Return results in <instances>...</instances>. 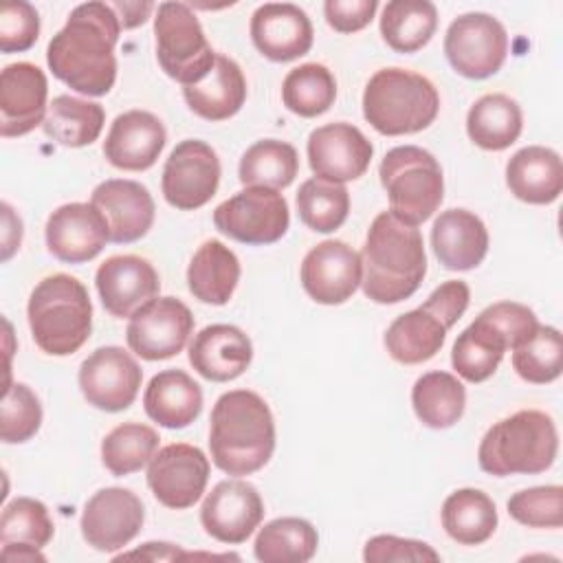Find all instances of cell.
Returning a JSON list of instances; mask_svg holds the SVG:
<instances>
[{"label":"cell","instance_id":"obj_1","mask_svg":"<svg viewBox=\"0 0 563 563\" xmlns=\"http://www.w3.org/2000/svg\"><path fill=\"white\" fill-rule=\"evenodd\" d=\"M121 22L110 2L77 4L64 29H59L46 48L51 73L68 88L103 97L117 81L114 46Z\"/></svg>","mask_w":563,"mask_h":563},{"label":"cell","instance_id":"obj_2","mask_svg":"<svg viewBox=\"0 0 563 563\" xmlns=\"http://www.w3.org/2000/svg\"><path fill=\"white\" fill-rule=\"evenodd\" d=\"M363 292L376 303H398L409 299L427 275V253L422 233L383 211L367 229L361 251Z\"/></svg>","mask_w":563,"mask_h":563},{"label":"cell","instance_id":"obj_3","mask_svg":"<svg viewBox=\"0 0 563 563\" xmlns=\"http://www.w3.org/2000/svg\"><path fill=\"white\" fill-rule=\"evenodd\" d=\"M209 451L227 475L264 468L275 451V420L266 400L251 389L222 394L211 409Z\"/></svg>","mask_w":563,"mask_h":563},{"label":"cell","instance_id":"obj_4","mask_svg":"<svg viewBox=\"0 0 563 563\" xmlns=\"http://www.w3.org/2000/svg\"><path fill=\"white\" fill-rule=\"evenodd\" d=\"M35 345L51 356L75 354L92 332V301L86 286L66 273L44 277L26 306Z\"/></svg>","mask_w":563,"mask_h":563},{"label":"cell","instance_id":"obj_5","mask_svg":"<svg viewBox=\"0 0 563 563\" xmlns=\"http://www.w3.org/2000/svg\"><path fill=\"white\" fill-rule=\"evenodd\" d=\"M559 451L554 420L539 409H521L495 422L479 442L477 462L484 473L537 475L548 471Z\"/></svg>","mask_w":563,"mask_h":563},{"label":"cell","instance_id":"obj_6","mask_svg":"<svg viewBox=\"0 0 563 563\" xmlns=\"http://www.w3.org/2000/svg\"><path fill=\"white\" fill-rule=\"evenodd\" d=\"M537 328V314L528 306L517 301H497L484 308L455 339L451 365L464 380L484 383L497 372L506 350L530 339Z\"/></svg>","mask_w":563,"mask_h":563},{"label":"cell","instance_id":"obj_7","mask_svg":"<svg viewBox=\"0 0 563 563\" xmlns=\"http://www.w3.org/2000/svg\"><path fill=\"white\" fill-rule=\"evenodd\" d=\"M438 110L435 86L407 68L376 70L363 92V117L385 136L416 134L435 121Z\"/></svg>","mask_w":563,"mask_h":563},{"label":"cell","instance_id":"obj_8","mask_svg":"<svg viewBox=\"0 0 563 563\" xmlns=\"http://www.w3.org/2000/svg\"><path fill=\"white\" fill-rule=\"evenodd\" d=\"M471 290L466 282L451 279L438 286L422 306L396 317L385 332L389 356L402 365L433 358L444 345L446 332L466 312Z\"/></svg>","mask_w":563,"mask_h":563},{"label":"cell","instance_id":"obj_9","mask_svg":"<svg viewBox=\"0 0 563 563\" xmlns=\"http://www.w3.org/2000/svg\"><path fill=\"white\" fill-rule=\"evenodd\" d=\"M378 176L389 198V211L411 227L429 220L442 205V167L431 152L418 145L389 150L380 161Z\"/></svg>","mask_w":563,"mask_h":563},{"label":"cell","instance_id":"obj_10","mask_svg":"<svg viewBox=\"0 0 563 563\" xmlns=\"http://www.w3.org/2000/svg\"><path fill=\"white\" fill-rule=\"evenodd\" d=\"M154 37L161 68L178 84H198L213 68L216 53L189 4L161 2L154 15Z\"/></svg>","mask_w":563,"mask_h":563},{"label":"cell","instance_id":"obj_11","mask_svg":"<svg viewBox=\"0 0 563 563\" xmlns=\"http://www.w3.org/2000/svg\"><path fill=\"white\" fill-rule=\"evenodd\" d=\"M213 224L235 242L264 246L286 235L290 211L277 189L246 187L216 207Z\"/></svg>","mask_w":563,"mask_h":563},{"label":"cell","instance_id":"obj_12","mask_svg":"<svg viewBox=\"0 0 563 563\" xmlns=\"http://www.w3.org/2000/svg\"><path fill=\"white\" fill-rule=\"evenodd\" d=\"M444 53L455 73L468 79L495 75L508 55V33L488 13H464L455 18L444 35Z\"/></svg>","mask_w":563,"mask_h":563},{"label":"cell","instance_id":"obj_13","mask_svg":"<svg viewBox=\"0 0 563 563\" xmlns=\"http://www.w3.org/2000/svg\"><path fill=\"white\" fill-rule=\"evenodd\" d=\"M220 185V158L200 139L180 141L165 161L161 189L167 205L180 211L205 207Z\"/></svg>","mask_w":563,"mask_h":563},{"label":"cell","instance_id":"obj_14","mask_svg":"<svg viewBox=\"0 0 563 563\" xmlns=\"http://www.w3.org/2000/svg\"><path fill=\"white\" fill-rule=\"evenodd\" d=\"M194 332L191 310L176 297H154L128 321L130 350L145 361H165L183 352Z\"/></svg>","mask_w":563,"mask_h":563},{"label":"cell","instance_id":"obj_15","mask_svg":"<svg viewBox=\"0 0 563 563\" xmlns=\"http://www.w3.org/2000/svg\"><path fill=\"white\" fill-rule=\"evenodd\" d=\"M207 479L209 457L187 442L158 449L147 464V486L152 495L172 510L191 508L202 497Z\"/></svg>","mask_w":563,"mask_h":563},{"label":"cell","instance_id":"obj_16","mask_svg":"<svg viewBox=\"0 0 563 563\" xmlns=\"http://www.w3.org/2000/svg\"><path fill=\"white\" fill-rule=\"evenodd\" d=\"M77 380L88 405L117 413L134 402L143 369L123 347L103 345L81 363Z\"/></svg>","mask_w":563,"mask_h":563},{"label":"cell","instance_id":"obj_17","mask_svg":"<svg viewBox=\"0 0 563 563\" xmlns=\"http://www.w3.org/2000/svg\"><path fill=\"white\" fill-rule=\"evenodd\" d=\"M143 501L130 488L108 486L97 490L81 512V537L99 552H114L128 545L143 528Z\"/></svg>","mask_w":563,"mask_h":563},{"label":"cell","instance_id":"obj_18","mask_svg":"<svg viewBox=\"0 0 563 563\" xmlns=\"http://www.w3.org/2000/svg\"><path fill=\"white\" fill-rule=\"evenodd\" d=\"M264 519V501L257 488L244 479H222L207 493L200 523L220 543H244Z\"/></svg>","mask_w":563,"mask_h":563},{"label":"cell","instance_id":"obj_19","mask_svg":"<svg viewBox=\"0 0 563 563\" xmlns=\"http://www.w3.org/2000/svg\"><path fill=\"white\" fill-rule=\"evenodd\" d=\"M301 286L310 299L323 306L347 301L363 279L361 255L343 240H323L301 262Z\"/></svg>","mask_w":563,"mask_h":563},{"label":"cell","instance_id":"obj_20","mask_svg":"<svg viewBox=\"0 0 563 563\" xmlns=\"http://www.w3.org/2000/svg\"><path fill=\"white\" fill-rule=\"evenodd\" d=\"M374 156L369 139L352 123H328L308 136V163L317 178L347 183L361 178Z\"/></svg>","mask_w":563,"mask_h":563},{"label":"cell","instance_id":"obj_21","mask_svg":"<svg viewBox=\"0 0 563 563\" xmlns=\"http://www.w3.org/2000/svg\"><path fill=\"white\" fill-rule=\"evenodd\" d=\"M44 235L53 257L66 264L90 262L110 242L108 222L92 202L57 207L46 220Z\"/></svg>","mask_w":563,"mask_h":563},{"label":"cell","instance_id":"obj_22","mask_svg":"<svg viewBox=\"0 0 563 563\" xmlns=\"http://www.w3.org/2000/svg\"><path fill=\"white\" fill-rule=\"evenodd\" d=\"M48 81L40 66L15 62L0 75V134L4 139L29 134L46 119Z\"/></svg>","mask_w":563,"mask_h":563},{"label":"cell","instance_id":"obj_23","mask_svg":"<svg viewBox=\"0 0 563 563\" xmlns=\"http://www.w3.org/2000/svg\"><path fill=\"white\" fill-rule=\"evenodd\" d=\"M95 286L103 308L117 319H130L161 290L156 268L139 255H112L95 275Z\"/></svg>","mask_w":563,"mask_h":563},{"label":"cell","instance_id":"obj_24","mask_svg":"<svg viewBox=\"0 0 563 563\" xmlns=\"http://www.w3.org/2000/svg\"><path fill=\"white\" fill-rule=\"evenodd\" d=\"M251 40L271 62H292L312 48L308 13L292 2H266L251 18Z\"/></svg>","mask_w":563,"mask_h":563},{"label":"cell","instance_id":"obj_25","mask_svg":"<svg viewBox=\"0 0 563 563\" xmlns=\"http://www.w3.org/2000/svg\"><path fill=\"white\" fill-rule=\"evenodd\" d=\"M90 202L103 213L110 242L130 244L147 235L154 224V200L145 185L128 178H110L92 189Z\"/></svg>","mask_w":563,"mask_h":563},{"label":"cell","instance_id":"obj_26","mask_svg":"<svg viewBox=\"0 0 563 563\" xmlns=\"http://www.w3.org/2000/svg\"><path fill=\"white\" fill-rule=\"evenodd\" d=\"M167 141L165 125L147 110H128L119 114L103 141L106 161L125 172L150 169Z\"/></svg>","mask_w":563,"mask_h":563},{"label":"cell","instance_id":"obj_27","mask_svg":"<svg viewBox=\"0 0 563 563\" xmlns=\"http://www.w3.org/2000/svg\"><path fill=\"white\" fill-rule=\"evenodd\" d=\"M251 361V339L229 323L207 325L189 343V365L213 383H229L242 376Z\"/></svg>","mask_w":563,"mask_h":563},{"label":"cell","instance_id":"obj_28","mask_svg":"<svg viewBox=\"0 0 563 563\" xmlns=\"http://www.w3.org/2000/svg\"><path fill=\"white\" fill-rule=\"evenodd\" d=\"M431 246L444 268L471 271L488 253V231L473 211L446 209L433 222Z\"/></svg>","mask_w":563,"mask_h":563},{"label":"cell","instance_id":"obj_29","mask_svg":"<svg viewBox=\"0 0 563 563\" xmlns=\"http://www.w3.org/2000/svg\"><path fill=\"white\" fill-rule=\"evenodd\" d=\"M510 194L528 205H550L563 191L561 156L543 145H528L515 152L506 165Z\"/></svg>","mask_w":563,"mask_h":563},{"label":"cell","instance_id":"obj_30","mask_svg":"<svg viewBox=\"0 0 563 563\" xmlns=\"http://www.w3.org/2000/svg\"><path fill=\"white\" fill-rule=\"evenodd\" d=\"M183 97L191 112L205 121H224L240 112L246 101V79L242 68L227 55H216L205 79L183 86Z\"/></svg>","mask_w":563,"mask_h":563},{"label":"cell","instance_id":"obj_31","mask_svg":"<svg viewBox=\"0 0 563 563\" xmlns=\"http://www.w3.org/2000/svg\"><path fill=\"white\" fill-rule=\"evenodd\" d=\"M143 407L161 427L185 429L202 411V389L187 372L163 369L145 387Z\"/></svg>","mask_w":563,"mask_h":563},{"label":"cell","instance_id":"obj_32","mask_svg":"<svg viewBox=\"0 0 563 563\" xmlns=\"http://www.w3.org/2000/svg\"><path fill=\"white\" fill-rule=\"evenodd\" d=\"M240 282V260L220 240H207L187 266L189 292L211 306H224Z\"/></svg>","mask_w":563,"mask_h":563},{"label":"cell","instance_id":"obj_33","mask_svg":"<svg viewBox=\"0 0 563 563\" xmlns=\"http://www.w3.org/2000/svg\"><path fill=\"white\" fill-rule=\"evenodd\" d=\"M523 128V114L515 99L501 92L479 97L466 114V132L471 141L488 152L510 147Z\"/></svg>","mask_w":563,"mask_h":563},{"label":"cell","instance_id":"obj_34","mask_svg":"<svg viewBox=\"0 0 563 563\" xmlns=\"http://www.w3.org/2000/svg\"><path fill=\"white\" fill-rule=\"evenodd\" d=\"M442 528L462 545H479L497 530L495 501L479 488H460L442 504Z\"/></svg>","mask_w":563,"mask_h":563},{"label":"cell","instance_id":"obj_35","mask_svg":"<svg viewBox=\"0 0 563 563\" xmlns=\"http://www.w3.org/2000/svg\"><path fill=\"white\" fill-rule=\"evenodd\" d=\"M411 405L418 420L429 429L453 427L466 407V389L457 376L435 369L422 374L411 389Z\"/></svg>","mask_w":563,"mask_h":563},{"label":"cell","instance_id":"obj_36","mask_svg":"<svg viewBox=\"0 0 563 563\" xmlns=\"http://www.w3.org/2000/svg\"><path fill=\"white\" fill-rule=\"evenodd\" d=\"M438 29V11L429 0H391L380 13V35L396 53H416Z\"/></svg>","mask_w":563,"mask_h":563},{"label":"cell","instance_id":"obj_37","mask_svg":"<svg viewBox=\"0 0 563 563\" xmlns=\"http://www.w3.org/2000/svg\"><path fill=\"white\" fill-rule=\"evenodd\" d=\"M106 123V112L95 101H84L70 95H57L48 103L42 130L46 136L66 147H84L99 139Z\"/></svg>","mask_w":563,"mask_h":563},{"label":"cell","instance_id":"obj_38","mask_svg":"<svg viewBox=\"0 0 563 563\" xmlns=\"http://www.w3.org/2000/svg\"><path fill=\"white\" fill-rule=\"evenodd\" d=\"M319 545L317 528L299 517H279L260 528L253 554L262 563H306Z\"/></svg>","mask_w":563,"mask_h":563},{"label":"cell","instance_id":"obj_39","mask_svg":"<svg viewBox=\"0 0 563 563\" xmlns=\"http://www.w3.org/2000/svg\"><path fill=\"white\" fill-rule=\"evenodd\" d=\"M299 172L297 150L277 139H264L253 143L240 158L238 176L246 187H288Z\"/></svg>","mask_w":563,"mask_h":563},{"label":"cell","instance_id":"obj_40","mask_svg":"<svg viewBox=\"0 0 563 563\" xmlns=\"http://www.w3.org/2000/svg\"><path fill=\"white\" fill-rule=\"evenodd\" d=\"M158 433L150 424L123 422L101 440V462L117 475H132L150 464L158 451Z\"/></svg>","mask_w":563,"mask_h":563},{"label":"cell","instance_id":"obj_41","mask_svg":"<svg viewBox=\"0 0 563 563\" xmlns=\"http://www.w3.org/2000/svg\"><path fill=\"white\" fill-rule=\"evenodd\" d=\"M336 99L334 75L317 62L292 68L282 84L284 106L306 119L323 114Z\"/></svg>","mask_w":563,"mask_h":563},{"label":"cell","instance_id":"obj_42","mask_svg":"<svg viewBox=\"0 0 563 563\" xmlns=\"http://www.w3.org/2000/svg\"><path fill=\"white\" fill-rule=\"evenodd\" d=\"M297 211L308 229L317 233H332L350 213V194L345 185L314 176L301 183L297 191Z\"/></svg>","mask_w":563,"mask_h":563},{"label":"cell","instance_id":"obj_43","mask_svg":"<svg viewBox=\"0 0 563 563\" xmlns=\"http://www.w3.org/2000/svg\"><path fill=\"white\" fill-rule=\"evenodd\" d=\"M515 372L534 385L552 383L563 369V339L554 325H539L530 339L512 347Z\"/></svg>","mask_w":563,"mask_h":563},{"label":"cell","instance_id":"obj_44","mask_svg":"<svg viewBox=\"0 0 563 563\" xmlns=\"http://www.w3.org/2000/svg\"><path fill=\"white\" fill-rule=\"evenodd\" d=\"M55 526L48 508L33 497H15L2 508L0 543L44 548L53 539Z\"/></svg>","mask_w":563,"mask_h":563},{"label":"cell","instance_id":"obj_45","mask_svg":"<svg viewBox=\"0 0 563 563\" xmlns=\"http://www.w3.org/2000/svg\"><path fill=\"white\" fill-rule=\"evenodd\" d=\"M42 424V405L35 391L24 383H9L4 387L0 407V438L4 444H20L31 440Z\"/></svg>","mask_w":563,"mask_h":563},{"label":"cell","instance_id":"obj_46","mask_svg":"<svg viewBox=\"0 0 563 563\" xmlns=\"http://www.w3.org/2000/svg\"><path fill=\"white\" fill-rule=\"evenodd\" d=\"M508 515L528 528H561L563 488L550 484L519 490L508 499Z\"/></svg>","mask_w":563,"mask_h":563},{"label":"cell","instance_id":"obj_47","mask_svg":"<svg viewBox=\"0 0 563 563\" xmlns=\"http://www.w3.org/2000/svg\"><path fill=\"white\" fill-rule=\"evenodd\" d=\"M40 35V15L33 4L24 0L4 2L0 9V51H29Z\"/></svg>","mask_w":563,"mask_h":563},{"label":"cell","instance_id":"obj_48","mask_svg":"<svg viewBox=\"0 0 563 563\" xmlns=\"http://www.w3.org/2000/svg\"><path fill=\"white\" fill-rule=\"evenodd\" d=\"M367 563H402V561H440V554L424 541L402 539L394 534L372 537L363 548Z\"/></svg>","mask_w":563,"mask_h":563},{"label":"cell","instance_id":"obj_49","mask_svg":"<svg viewBox=\"0 0 563 563\" xmlns=\"http://www.w3.org/2000/svg\"><path fill=\"white\" fill-rule=\"evenodd\" d=\"M378 9L376 0H328L323 4L325 22L339 33L365 29Z\"/></svg>","mask_w":563,"mask_h":563},{"label":"cell","instance_id":"obj_50","mask_svg":"<svg viewBox=\"0 0 563 563\" xmlns=\"http://www.w3.org/2000/svg\"><path fill=\"white\" fill-rule=\"evenodd\" d=\"M2 260L7 262L22 242V220L13 213L9 202H2Z\"/></svg>","mask_w":563,"mask_h":563},{"label":"cell","instance_id":"obj_51","mask_svg":"<svg viewBox=\"0 0 563 563\" xmlns=\"http://www.w3.org/2000/svg\"><path fill=\"white\" fill-rule=\"evenodd\" d=\"M110 7L114 9L119 22H121V29H134L139 24H143L150 13L154 11V2H110Z\"/></svg>","mask_w":563,"mask_h":563},{"label":"cell","instance_id":"obj_52","mask_svg":"<svg viewBox=\"0 0 563 563\" xmlns=\"http://www.w3.org/2000/svg\"><path fill=\"white\" fill-rule=\"evenodd\" d=\"M134 556H141V559H150V561H172V559H183L185 552H180L176 545L172 543H145L143 548L134 550V552H128V554H121L117 556V561L121 559H134Z\"/></svg>","mask_w":563,"mask_h":563},{"label":"cell","instance_id":"obj_53","mask_svg":"<svg viewBox=\"0 0 563 563\" xmlns=\"http://www.w3.org/2000/svg\"><path fill=\"white\" fill-rule=\"evenodd\" d=\"M0 556L7 561H46V556L40 552V548L33 545H20V543H4L0 550Z\"/></svg>","mask_w":563,"mask_h":563}]
</instances>
